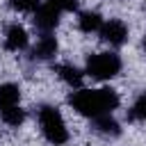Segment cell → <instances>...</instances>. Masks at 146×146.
I'll list each match as a JSON object with an SVG mask.
<instances>
[{"instance_id":"1","label":"cell","mask_w":146,"mask_h":146,"mask_svg":"<svg viewBox=\"0 0 146 146\" xmlns=\"http://www.w3.org/2000/svg\"><path fill=\"white\" fill-rule=\"evenodd\" d=\"M68 103L82 116H103L119 107V94L114 89H80L68 96Z\"/></svg>"},{"instance_id":"3","label":"cell","mask_w":146,"mask_h":146,"mask_svg":"<svg viewBox=\"0 0 146 146\" xmlns=\"http://www.w3.org/2000/svg\"><path fill=\"white\" fill-rule=\"evenodd\" d=\"M121 71V59L114 52H96L87 59V73L98 80H110Z\"/></svg>"},{"instance_id":"16","label":"cell","mask_w":146,"mask_h":146,"mask_svg":"<svg viewBox=\"0 0 146 146\" xmlns=\"http://www.w3.org/2000/svg\"><path fill=\"white\" fill-rule=\"evenodd\" d=\"M144 48H146V36H144Z\"/></svg>"},{"instance_id":"13","label":"cell","mask_w":146,"mask_h":146,"mask_svg":"<svg viewBox=\"0 0 146 146\" xmlns=\"http://www.w3.org/2000/svg\"><path fill=\"white\" fill-rule=\"evenodd\" d=\"M128 119H130V121H144V119H146V94L135 100V105H132L130 112H128Z\"/></svg>"},{"instance_id":"15","label":"cell","mask_w":146,"mask_h":146,"mask_svg":"<svg viewBox=\"0 0 146 146\" xmlns=\"http://www.w3.org/2000/svg\"><path fill=\"white\" fill-rule=\"evenodd\" d=\"M48 5L57 7L59 11H73L78 7V0H48Z\"/></svg>"},{"instance_id":"5","label":"cell","mask_w":146,"mask_h":146,"mask_svg":"<svg viewBox=\"0 0 146 146\" xmlns=\"http://www.w3.org/2000/svg\"><path fill=\"white\" fill-rule=\"evenodd\" d=\"M100 36H103V41H107L110 46H121V43L128 39V27H125L121 21L112 18V21L103 23V27H100Z\"/></svg>"},{"instance_id":"8","label":"cell","mask_w":146,"mask_h":146,"mask_svg":"<svg viewBox=\"0 0 146 146\" xmlns=\"http://www.w3.org/2000/svg\"><path fill=\"white\" fill-rule=\"evenodd\" d=\"M55 52H57V41L50 34H43L39 39V43L34 46V50H32V55L36 59H50V57H55Z\"/></svg>"},{"instance_id":"10","label":"cell","mask_w":146,"mask_h":146,"mask_svg":"<svg viewBox=\"0 0 146 146\" xmlns=\"http://www.w3.org/2000/svg\"><path fill=\"white\" fill-rule=\"evenodd\" d=\"M78 23H80L82 32H100V27H103V18L96 11H82Z\"/></svg>"},{"instance_id":"7","label":"cell","mask_w":146,"mask_h":146,"mask_svg":"<svg viewBox=\"0 0 146 146\" xmlns=\"http://www.w3.org/2000/svg\"><path fill=\"white\" fill-rule=\"evenodd\" d=\"M18 98H21V89L11 82H5L0 84V112L2 110H9V107H16L18 105Z\"/></svg>"},{"instance_id":"2","label":"cell","mask_w":146,"mask_h":146,"mask_svg":"<svg viewBox=\"0 0 146 146\" xmlns=\"http://www.w3.org/2000/svg\"><path fill=\"white\" fill-rule=\"evenodd\" d=\"M39 123H41V132H43V137H46L50 144H55V146L66 144V139H68V130H66L64 119H62V114H59L57 107H50V105L39 107Z\"/></svg>"},{"instance_id":"4","label":"cell","mask_w":146,"mask_h":146,"mask_svg":"<svg viewBox=\"0 0 146 146\" xmlns=\"http://www.w3.org/2000/svg\"><path fill=\"white\" fill-rule=\"evenodd\" d=\"M57 23H59V9L57 7H52V5H41L36 11H34V25L41 30V32H50V30H55L57 27Z\"/></svg>"},{"instance_id":"14","label":"cell","mask_w":146,"mask_h":146,"mask_svg":"<svg viewBox=\"0 0 146 146\" xmlns=\"http://www.w3.org/2000/svg\"><path fill=\"white\" fill-rule=\"evenodd\" d=\"M9 5L18 11H36L39 9V0H9Z\"/></svg>"},{"instance_id":"9","label":"cell","mask_w":146,"mask_h":146,"mask_svg":"<svg viewBox=\"0 0 146 146\" xmlns=\"http://www.w3.org/2000/svg\"><path fill=\"white\" fill-rule=\"evenodd\" d=\"M94 130H98L100 135H112V137H116L119 132H121V128H119V123L110 116V114H103V116H96L94 119Z\"/></svg>"},{"instance_id":"12","label":"cell","mask_w":146,"mask_h":146,"mask_svg":"<svg viewBox=\"0 0 146 146\" xmlns=\"http://www.w3.org/2000/svg\"><path fill=\"white\" fill-rule=\"evenodd\" d=\"M0 116H2V121H5L7 125H21V123L25 121V112H23L18 105H16V107H9V110H2Z\"/></svg>"},{"instance_id":"11","label":"cell","mask_w":146,"mask_h":146,"mask_svg":"<svg viewBox=\"0 0 146 146\" xmlns=\"http://www.w3.org/2000/svg\"><path fill=\"white\" fill-rule=\"evenodd\" d=\"M57 73H59V78H62L66 84H71V87H80V84H82V71L75 68V66H71V64L57 66Z\"/></svg>"},{"instance_id":"6","label":"cell","mask_w":146,"mask_h":146,"mask_svg":"<svg viewBox=\"0 0 146 146\" xmlns=\"http://www.w3.org/2000/svg\"><path fill=\"white\" fill-rule=\"evenodd\" d=\"M5 46L7 50H23L27 46V32L21 25H9L5 34Z\"/></svg>"}]
</instances>
